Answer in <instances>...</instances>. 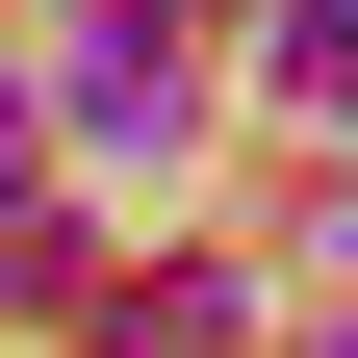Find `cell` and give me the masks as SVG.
<instances>
[{"label":"cell","instance_id":"1","mask_svg":"<svg viewBox=\"0 0 358 358\" xmlns=\"http://www.w3.org/2000/svg\"><path fill=\"white\" fill-rule=\"evenodd\" d=\"M52 103L103 128V154H154V128H179V26H154V0H103V26L52 52Z\"/></svg>","mask_w":358,"mask_h":358},{"label":"cell","instance_id":"2","mask_svg":"<svg viewBox=\"0 0 358 358\" xmlns=\"http://www.w3.org/2000/svg\"><path fill=\"white\" fill-rule=\"evenodd\" d=\"M256 52H282V103L333 128V103H358V0H282V26H256Z\"/></svg>","mask_w":358,"mask_h":358}]
</instances>
